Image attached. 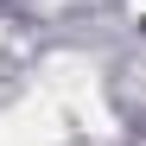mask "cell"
<instances>
[{
	"mask_svg": "<svg viewBox=\"0 0 146 146\" xmlns=\"http://www.w3.org/2000/svg\"><path fill=\"white\" fill-rule=\"evenodd\" d=\"M140 26H146V13H140Z\"/></svg>",
	"mask_w": 146,
	"mask_h": 146,
	"instance_id": "obj_1",
	"label": "cell"
}]
</instances>
